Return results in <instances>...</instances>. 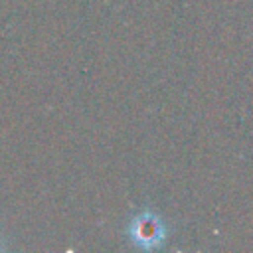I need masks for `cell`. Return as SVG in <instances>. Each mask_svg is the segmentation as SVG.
Here are the masks:
<instances>
[{
	"mask_svg": "<svg viewBox=\"0 0 253 253\" xmlns=\"http://www.w3.org/2000/svg\"><path fill=\"white\" fill-rule=\"evenodd\" d=\"M128 237L136 247L142 249H154L160 247V243L166 237V227L162 223V219L154 213V211H140L138 215H134L128 223Z\"/></svg>",
	"mask_w": 253,
	"mask_h": 253,
	"instance_id": "obj_1",
	"label": "cell"
}]
</instances>
